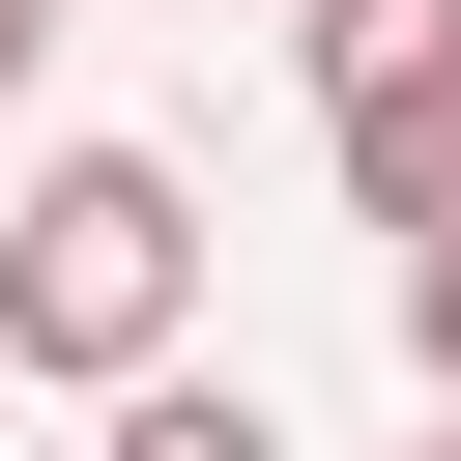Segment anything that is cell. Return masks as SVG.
Wrapping results in <instances>:
<instances>
[{"instance_id":"7","label":"cell","mask_w":461,"mask_h":461,"mask_svg":"<svg viewBox=\"0 0 461 461\" xmlns=\"http://www.w3.org/2000/svg\"><path fill=\"white\" fill-rule=\"evenodd\" d=\"M0 375H29V346H0Z\"/></svg>"},{"instance_id":"1","label":"cell","mask_w":461,"mask_h":461,"mask_svg":"<svg viewBox=\"0 0 461 461\" xmlns=\"http://www.w3.org/2000/svg\"><path fill=\"white\" fill-rule=\"evenodd\" d=\"M173 317H202V202H173V144H58L29 202H0V346L29 375H173Z\"/></svg>"},{"instance_id":"3","label":"cell","mask_w":461,"mask_h":461,"mask_svg":"<svg viewBox=\"0 0 461 461\" xmlns=\"http://www.w3.org/2000/svg\"><path fill=\"white\" fill-rule=\"evenodd\" d=\"M115 461H288L259 375H115Z\"/></svg>"},{"instance_id":"6","label":"cell","mask_w":461,"mask_h":461,"mask_svg":"<svg viewBox=\"0 0 461 461\" xmlns=\"http://www.w3.org/2000/svg\"><path fill=\"white\" fill-rule=\"evenodd\" d=\"M432 461H461V403H432Z\"/></svg>"},{"instance_id":"5","label":"cell","mask_w":461,"mask_h":461,"mask_svg":"<svg viewBox=\"0 0 461 461\" xmlns=\"http://www.w3.org/2000/svg\"><path fill=\"white\" fill-rule=\"evenodd\" d=\"M29 58H58V0H0V86H29Z\"/></svg>"},{"instance_id":"2","label":"cell","mask_w":461,"mask_h":461,"mask_svg":"<svg viewBox=\"0 0 461 461\" xmlns=\"http://www.w3.org/2000/svg\"><path fill=\"white\" fill-rule=\"evenodd\" d=\"M317 144L375 230H461V0H317Z\"/></svg>"},{"instance_id":"4","label":"cell","mask_w":461,"mask_h":461,"mask_svg":"<svg viewBox=\"0 0 461 461\" xmlns=\"http://www.w3.org/2000/svg\"><path fill=\"white\" fill-rule=\"evenodd\" d=\"M403 375L461 403V230H403Z\"/></svg>"}]
</instances>
